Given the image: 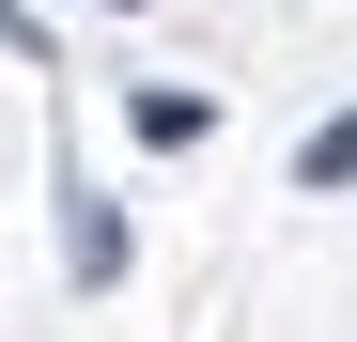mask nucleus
I'll return each mask as SVG.
<instances>
[{"label":"nucleus","mask_w":357,"mask_h":342,"mask_svg":"<svg viewBox=\"0 0 357 342\" xmlns=\"http://www.w3.org/2000/svg\"><path fill=\"white\" fill-rule=\"evenodd\" d=\"M125 125H140V140H155V156H187V140H202V125H218V109H202V94H140V109H125Z\"/></svg>","instance_id":"3"},{"label":"nucleus","mask_w":357,"mask_h":342,"mask_svg":"<svg viewBox=\"0 0 357 342\" xmlns=\"http://www.w3.org/2000/svg\"><path fill=\"white\" fill-rule=\"evenodd\" d=\"M0 63H47V31H31V16H16V0H0Z\"/></svg>","instance_id":"4"},{"label":"nucleus","mask_w":357,"mask_h":342,"mask_svg":"<svg viewBox=\"0 0 357 342\" xmlns=\"http://www.w3.org/2000/svg\"><path fill=\"white\" fill-rule=\"evenodd\" d=\"M295 187H357V109H326V125L295 140Z\"/></svg>","instance_id":"2"},{"label":"nucleus","mask_w":357,"mask_h":342,"mask_svg":"<svg viewBox=\"0 0 357 342\" xmlns=\"http://www.w3.org/2000/svg\"><path fill=\"white\" fill-rule=\"evenodd\" d=\"M63 265L78 280H125V218H109L93 187H63Z\"/></svg>","instance_id":"1"}]
</instances>
